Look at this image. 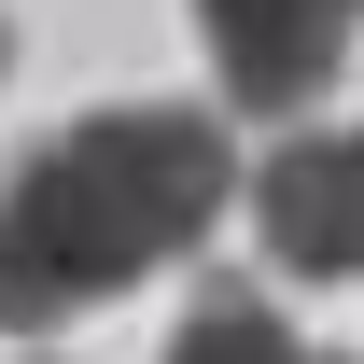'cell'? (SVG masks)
Returning a JSON list of instances; mask_svg holds the SVG:
<instances>
[{
	"instance_id": "obj_4",
	"label": "cell",
	"mask_w": 364,
	"mask_h": 364,
	"mask_svg": "<svg viewBox=\"0 0 364 364\" xmlns=\"http://www.w3.org/2000/svg\"><path fill=\"white\" fill-rule=\"evenodd\" d=\"M168 364H309V336H294L252 280H196V309H182Z\"/></svg>"
},
{
	"instance_id": "obj_3",
	"label": "cell",
	"mask_w": 364,
	"mask_h": 364,
	"mask_svg": "<svg viewBox=\"0 0 364 364\" xmlns=\"http://www.w3.org/2000/svg\"><path fill=\"white\" fill-rule=\"evenodd\" d=\"M196 43H210V98L225 112H309L350 70L364 0H182Z\"/></svg>"
},
{
	"instance_id": "obj_2",
	"label": "cell",
	"mask_w": 364,
	"mask_h": 364,
	"mask_svg": "<svg viewBox=\"0 0 364 364\" xmlns=\"http://www.w3.org/2000/svg\"><path fill=\"white\" fill-rule=\"evenodd\" d=\"M238 196H252V238H267L280 280H364V127L267 140L238 168Z\"/></svg>"
},
{
	"instance_id": "obj_6",
	"label": "cell",
	"mask_w": 364,
	"mask_h": 364,
	"mask_svg": "<svg viewBox=\"0 0 364 364\" xmlns=\"http://www.w3.org/2000/svg\"><path fill=\"white\" fill-rule=\"evenodd\" d=\"M0 70H14V28H0Z\"/></svg>"
},
{
	"instance_id": "obj_1",
	"label": "cell",
	"mask_w": 364,
	"mask_h": 364,
	"mask_svg": "<svg viewBox=\"0 0 364 364\" xmlns=\"http://www.w3.org/2000/svg\"><path fill=\"white\" fill-rule=\"evenodd\" d=\"M238 196V140L196 98H112L85 127H56L28 168L0 182V336L112 309L127 280L182 267Z\"/></svg>"
},
{
	"instance_id": "obj_5",
	"label": "cell",
	"mask_w": 364,
	"mask_h": 364,
	"mask_svg": "<svg viewBox=\"0 0 364 364\" xmlns=\"http://www.w3.org/2000/svg\"><path fill=\"white\" fill-rule=\"evenodd\" d=\"M309 364H364V350H309Z\"/></svg>"
}]
</instances>
